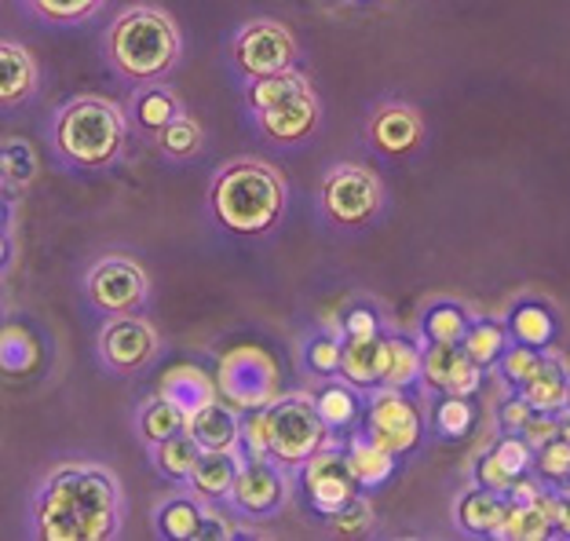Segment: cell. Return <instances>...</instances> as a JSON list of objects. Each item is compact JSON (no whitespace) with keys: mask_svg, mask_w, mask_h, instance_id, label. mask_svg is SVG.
<instances>
[{"mask_svg":"<svg viewBox=\"0 0 570 541\" xmlns=\"http://www.w3.org/2000/svg\"><path fill=\"white\" fill-rule=\"evenodd\" d=\"M85 293L92 307L107 315H132L136 307L147 304L150 282L142 275V267L125 260V256H107L99 260L85 278Z\"/></svg>","mask_w":570,"mask_h":541,"instance_id":"obj_9","label":"cell"},{"mask_svg":"<svg viewBox=\"0 0 570 541\" xmlns=\"http://www.w3.org/2000/svg\"><path fill=\"white\" fill-rule=\"evenodd\" d=\"M538 472L546 475V480H567V475H570V443L567 440H549L546 446H541Z\"/></svg>","mask_w":570,"mask_h":541,"instance_id":"obj_47","label":"cell"},{"mask_svg":"<svg viewBox=\"0 0 570 541\" xmlns=\"http://www.w3.org/2000/svg\"><path fill=\"white\" fill-rule=\"evenodd\" d=\"M373 147L384 154H410L421 144V118L410 107H384L370 125Z\"/></svg>","mask_w":570,"mask_h":541,"instance_id":"obj_20","label":"cell"},{"mask_svg":"<svg viewBox=\"0 0 570 541\" xmlns=\"http://www.w3.org/2000/svg\"><path fill=\"white\" fill-rule=\"evenodd\" d=\"M107 0H30L33 16L51 26H77L88 22Z\"/></svg>","mask_w":570,"mask_h":541,"instance_id":"obj_34","label":"cell"},{"mask_svg":"<svg viewBox=\"0 0 570 541\" xmlns=\"http://www.w3.org/2000/svg\"><path fill=\"white\" fill-rule=\"evenodd\" d=\"M344 458H347V465H352L358 486H381L384 480H392V472H395V454H387L370 435H355Z\"/></svg>","mask_w":570,"mask_h":541,"instance_id":"obj_22","label":"cell"},{"mask_svg":"<svg viewBox=\"0 0 570 541\" xmlns=\"http://www.w3.org/2000/svg\"><path fill=\"white\" fill-rule=\"evenodd\" d=\"M37 173H41V158H37L30 139H22V136L0 139V184L26 187V184H33Z\"/></svg>","mask_w":570,"mask_h":541,"instance_id":"obj_26","label":"cell"},{"mask_svg":"<svg viewBox=\"0 0 570 541\" xmlns=\"http://www.w3.org/2000/svg\"><path fill=\"white\" fill-rule=\"evenodd\" d=\"M136 429H139V440L158 446L165 440H173V435L187 432V417L179 414L173 403H165L161 395H154L150 403L139 406V417H136Z\"/></svg>","mask_w":570,"mask_h":541,"instance_id":"obj_25","label":"cell"},{"mask_svg":"<svg viewBox=\"0 0 570 541\" xmlns=\"http://www.w3.org/2000/svg\"><path fill=\"white\" fill-rule=\"evenodd\" d=\"M187 435L202 450H238L242 446V417L230 403H213L187 421Z\"/></svg>","mask_w":570,"mask_h":541,"instance_id":"obj_18","label":"cell"},{"mask_svg":"<svg viewBox=\"0 0 570 541\" xmlns=\"http://www.w3.org/2000/svg\"><path fill=\"white\" fill-rule=\"evenodd\" d=\"M464 333H469V318H464L461 307L439 304L424 315V337L432 344H461Z\"/></svg>","mask_w":570,"mask_h":541,"instance_id":"obj_35","label":"cell"},{"mask_svg":"<svg viewBox=\"0 0 570 541\" xmlns=\"http://www.w3.org/2000/svg\"><path fill=\"white\" fill-rule=\"evenodd\" d=\"M387 347H392V358H387V388H406L421 377V352L410 341L387 337Z\"/></svg>","mask_w":570,"mask_h":541,"instance_id":"obj_37","label":"cell"},{"mask_svg":"<svg viewBox=\"0 0 570 541\" xmlns=\"http://www.w3.org/2000/svg\"><path fill=\"white\" fill-rule=\"evenodd\" d=\"M45 541H102L121 527V486L99 465H62L51 472L33 505Z\"/></svg>","mask_w":570,"mask_h":541,"instance_id":"obj_1","label":"cell"},{"mask_svg":"<svg viewBox=\"0 0 570 541\" xmlns=\"http://www.w3.org/2000/svg\"><path fill=\"white\" fill-rule=\"evenodd\" d=\"M227 538H235V527H230V520H224L213 509H202V523H198V534H194V541H227Z\"/></svg>","mask_w":570,"mask_h":541,"instance_id":"obj_49","label":"cell"},{"mask_svg":"<svg viewBox=\"0 0 570 541\" xmlns=\"http://www.w3.org/2000/svg\"><path fill=\"white\" fill-rule=\"evenodd\" d=\"M128 125L114 99L77 96L56 118V150L77 169H107L118 161Z\"/></svg>","mask_w":570,"mask_h":541,"instance_id":"obj_4","label":"cell"},{"mask_svg":"<svg viewBox=\"0 0 570 541\" xmlns=\"http://www.w3.org/2000/svg\"><path fill=\"white\" fill-rule=\"evenodd\" d=\"M154 523H158V534L168 541H194L202 523V501L187 494L168 498L158 509V517H154Z\"/></svg>","mask_w":570,"mask_h":541,"instance_id":"obj_27","label":"cell"},{"mask_svg":"<svg viewBox=\"0 0 570 541\" xmlns=\"http://www.w3.org/2000/svg\"><path fill=\"white\" fill-rule=\"evenodd\" d=\"M198 454H202V446L194 443L187 432H179V435H173V440L154 446V465H158V472L168 475L173 483H187Z\"/></svg>","mask_w":570,"mask_h":541,"instance_id":"obj_29","label":"cell"},{"mask_svg":"<svg viewBox=\"0 0 570 541\" xmlns=\"http://www.w3.org/2000/svg\"><path fill=\"white\" fill-rule=\"evenodd\" d=\"M512 333L527 347H546L552 341V315L546 307H520L512 315Z\"/></svg>","mask_w":570,"mask_h":541,"instance_id":"obj_39","label":"cell"},{"mask_svg":"<svg viewBox=\"0 0 570 541\" xmlns=\"http://www.w3.org/2000/svg\"><path fill=\"white\" fill-rule=\"evenodd\" d=\"M322 205L330 220L341 227H366L381 209V184L377 176L358 169V165H336L322 184Z\"/></svg>","mask_w":570,"mask_h":541,"instance_id":"obj_8","label":"cell"},{"mask_svg":"<svg viewBox=\"0 0 570 541\" xmlns=\"http://www.w3.org/2000/svg\"><path fill=\"white\" fill-rule=\"evenodd\" d=\"M504 517H509V501L498 498L494 491L464 494L458 505V520L464 531H472V534H498Z\"/></svg>","mask_w":570,"mask_h":541,"instance_id":"obj_23","label":"cell"},{"mask_svg":"<svg viewBox=\"0 0 570 541\" xmlns=\"http://www.w3.org/2000/svg\"><path fill=\"white\" fill-rule=\"evenodd\" d=\"M494 458L501 461V469L512 475H523L527 469H530V443L527 440H520V435H509V440H501L498 446H494Z\"/></svg>","mask_w":570,"mask_h":541,"instance_id":"obj_45","label":"cell"},{"mask_svg":"<svg viewBox=\"0 0 570 541\" xmlns=\"http://www.w3.org/2000/svg\"><path fill=\"white\" fill-rule=\"evenodd\" d=\"M552 531V520L546 517V509L538 505V501H530V505H515L509 501V517H504L498 538H546Z\"/></svg>","mask_w":570,"mask_h":541,"instance_id":"obj_33","label":"cell"},{"mask_svg":"<svg viewBox=\"0 0 570 541\" xmlns=\"http://www.w3.org/2000/svg\"><path fill=\"white\" fill-rule=\"evenodd\" d=\"M41 366V341L30 326H19V322H4L0 326V373H11V377H26Z\"/></svg>","mask_w":570,"mask_h":541,"instance_id":"obj_21","label":"cell"},{"mask_svg":"<svg viewBox=\"0 0 570 541\" xmlns=\"http://www.w3.org/2000/svg\"><path fill=\"white\" fill-rule=\"evenodd\" d=\"M158 136V147L161 154H168V158H176V161H187V158H198L202 147H205V132H202V125L187 118V114H179L176 121H168L161 132H154Z\"/></svg>","mask_w":570,"mask_h":541,"instance_id":"obj_31","label":"cell"},{"mask_svg":"<svg viewBox=\"0 0 570 541\" xmlns=\"http://www.w3.org/2000/svg\"><path fill=\"white\" fill-rule=\"evenodd\" d=\"M311 403H315V414L326 424V432L352 429V421L358 417V395L352 388H344V384H330Z\"/></svg>","mask_w":570,"mask_h":541,"instance_id":"obj_30","label":"cell"},{"mask_svg":"<svg viewBox=\"0 0 570 541\" xmlns=\"http://www.w3.org/2000/svg\"><path fill=\"white\" fill-rule=\"evenodd\" d=\"M238 450H202L198 461H194V472H190V491L205 505L213 501H227L230 498V486L238 480Z\"/></svg>","mask_w":570,"mask_h":541,"instance_id":"obj_16","label":"cell"},{"mask_svg":"<svg viewBox=\"0 0 570 541\" xmlns=\"http://www.w3.org/2000/svg\"><path fill=\"white\" fill-rule=\"evenodd\" d=\"M560 432H563V440L570 443V421H567V424H560Z\"/></svg>","mask_w":570,"mask_h":541,"instance_id":"obj_54","label":"cell"},{"mask_svg":"<svg viewBox=\"0 0 570 541\" xmlns=\"http://www.w3.org/2000/svg\"><path fill=\"white\" fill-rule=\"evenodd\" d=\"M366 435L387 454H410L421 443V414L410 399L399 395V388H384L370 406L366 417Z\"/></svg>","mask_w":570,"mask_h":541,"instance_id":"obj_12","label":"cell"},{"mask_svg":"<svg viewBox=\"0 0 570 541\" xmlns=\"http://www.w3.org/2000/svg\"><path fill=\"white\" fill-rule=\"evenodd\" d=\"M344 333H347V341H366V337H377V333H381L377 315L366 312V307H355V312H347V318H344Z\"/></svg>","mask_w":570,"mask_h":541,"instance_id":"obj_48","label":"cell"},{"mask_svg":"<svg viewBox=\"0 0 570 541\" xmlns=\"http://www.w3.org/2000/svg\"><path fill=\"white\" fill-rule=\"evenodd\" d=\"M304 494L311 501V509L322 517H333L336 509H344L347 501L358 498V480L344 454L333 450H315L304 461Z\"/></svg>","mask_w":570,"mask_h":541,"instance_id":"obj_11","label":"cell"},{"mask_svg":"<svg viewBox=\"0 0 570 541\" xmlns=\"http://www.w3.org/2000/svg\"><path fill=\"white\" fill-rule=\"evenodd\" d=\"M523 432H527V443H541V446H546L549 440L560 435V421H556L552 414H534L523 424Z\"/></svg>","mask_w":570,"mask_h":541,"instance_id":"obj_51","label":"cell"},{"mask_svg":"<svg viewBox=\"0 0 570 541\" xmlns=\"http://www.w3.org/2000/svg\"><path fill=\"white\" fill-rule=\"evenodd\" d=\"M534 417V410H530L523 399H512L509 406H504V429H512V432H523V424Z\"/></svg>","mask_w":570,"mask_h":541,"instance_id":"obj_52","label":"cell"},{"mask_svg":"<svg viewBox=\"0 0 570 541\" xmlns=\"http://www.w3.org/2000/svg\"><path fill=\"white\" fill-rule=\"evenodd\" d=\"M282 370L261 344H235L216 363V392L235 410H261L278 399Z\"/></svg>","mask_w":570,"mask_h":541,"instance_id":"obj_5","label":"cell"},{"mask_svg":"<svg viewBox=\"0 0 570 541\" xmlns=\"http://www.w3.org/2000/svg\"><path fill=\"white\" fill-rule=\"evenodd\" d=\"M158 395L173 403L187 421L216 399V381L194 363H173L158 377Z\"/></svg>","mask_w":570,"mask_h":541,"instance_id":"obj_15","label":"cell"},{"mask_svg":"<svg viewBox=\"0 0 570 541\" xmlns=\"http://www.w3.org/2000/svg\"><path fill=\"white\" fill-rule=\"evenodd\" d=\"M472 421H475V410L469 403V395H450L446 392V399L435 410V429L443 432L446 440H461V435H469Z\"/></svg>","mask_w":570,"mask_h":541,"instance_id":"obj_38","label":"cell"},{"mask_svg":"<svg viewBox=\"0 0 570 541\" xmlns=\"http://www.w3.org/2000/svg\"><path fill=\"white\" fill-rule=\"evenodd\" d=\"M479 388H483V366L472 363V358L461 352L458 366H453V373H450V381H446L443 392H450V395H475Z\"/></svg>","mask_w":570,"mask_h":541,"instance_id":"obj_46","label":"cell"},{"mask_svg":"<svg viewBox=\"0 0 570 541\" xmlns=\"http://www.w3.org/2000/svg\"><path fill=\"white\" fill-rule=\"evenodd\" d=\"M475 475H479V483H483L487 491H509V486H512V475L501 469V461L494 454H487L483 461H479Z\"/></svg>","mask_w":570,"mask_h":541,"instance_id":"obj_50","label":"cell"},{"mask_svg":"<svg viewBox=\"0 0 570 541\" xmlns=\"http://www.w3.org/2000/svg\"><path fill=\"white\" fill-rule=\"evenodd\" d=\"M256 125H261L264 136L275 139V144H304V139L318 128V99L311 88L293 92L256 114Z\"/></svg>","mask_w":570,"mask_h":541,"instance_id":"obj_14","label":"cell"},{"mask_svg":"<svg viewBox=\"0 0 570 541\" xmlns=\"http://www.w3.org/2000/svg\"><path fill=\"white\" fill-rule=\"evenodd\" d=\"M132 114H136V121L147 128V132H161V128L168 121H176L179 114V99L168 92V88L161 81H150V85H142L136 88V96H132Z\"/></svg>","mask_w":570,"mask_h":541,"instance_id":"obj_24","label":"cell"},{"mask_svg":"<svg viewBox=\"0 0 570 541\" xmlns=\"http://www.w3.org/2000/svg\"><path fill=\"white\" fill-rule=\"evenodd\" d=\"M285 187L264 161H227L213 179V216L235 235H267L282 220Z\"/></svg>","mask_w":570,"mask_h":541,"instance_id":"obj_3","label":"cell"},{"mask_svg":"<svg viewBox=\"0 0 570 541\" xmlns=\"http://www.w3.org/2000/svg\"><path fill=\"white\" fill-rule=\"evenodd\" d=\"M326 424L315 414V403L304 395L275 399L271 403V458L278 465H304V461L322 450Z\"/></svg>","mask_w":570,"mask_h":541,"instance_id":"obj_6","label":"cell"},{"mask_svg":"<svg viewBox=\"0 0 570 541\" xmlns=\"http://www.w3.org/2000/svg\"><path fill=\"white\" fill-rule=\"evenodd\" d=\"M242 446L249 458H271V406L249 410L242 421Z\"/></svg>","mask_w":570,"mask_h":541,"instance_id":"obj_41","label":"cell"},{"mask_svg":"<svg viewBox=\"0 0 570 541\" xmlns=\"http://www.w3.org/2000/svg\"><path fill=\"white\" fill-rule=\"evenodd\" d=\"M538 366H541V355L534 352V347H527V344H520V347H512V352H501V370H504V377H509L512 384H523L534 377L538 373Z\"/></svg>","mask_w":570,"mask_h":541,"instance_id":"obj_43","label":"cell"},{"mask_svg":"<svg viewBox=\"0 0 570 541\" xmlns=\"http://www.w3.org/2000/svg\"><path fill=\"white\" fill-rule=\"evenodd\" d=\"M158 329L147 318L136 315H118L110 318L99 333V355L102 363L118 373H139L158 358Z\"/></svg>","mask_w":570,"mask_h":541,"instance_id":"obj_10","label":"cell"},{"mask_svg":"<svg viewBox=\"0 0 570 541\" xmlns=\"http://www.w3.org/2000/svg\"><path fill=\"white\" fill-rule=\"evenodd\" d=\"M107 56L125 81L150 85L176 70L179 56H184V37L161 8L139 4L114 19L107 30Z\"/></svg>","mask_w":570,"mask_h":541,"instance_id":"obj_2","label":"cell"},{"mask_svg":"<svg viewBox=\"0 0 570 541\" xmlns=\"http://www.w3.org/2000/svg\"><path fill=\"white\" fill-rule=\"evenodd\" d=\"M523 403L534 410V414H556L563 403H567V381L563 373L556 366H546L541 363L538 373L523 384Z\"/></svg>","mask_w":570,"mask_h":541,"instance_id":"obj_28","label":"cell"},{"mask_svg":"<svg viewBox=\"0 0 570 541\" xmlns=\"http://www.w3.org/2000/svg\"><path fill=\"white\" fill-rule=\"evenodd\" d=\"M341 352L344 344L330 337V333H322L307 344V366L318 373V377H330V373H341Z\"/></svg>","mask_w":570,"mask_h":541,"instance_id":"obj_42","label":"cell"},{"mask_svg":"<svg viewBox=\"0 0 570 541\" xmlns=\"http://www.w3.org/2000/svg\"><path fill=\"white\" fill-rule=\"evenodd\" d=\"M307 85V77L301 70H278V73H271V77H261V81H249V107L261 114L267 110L271 102H278L285 96H293V92H304Z\"/></svg>","mask_w":570,"mask_h":541,"instance_id":"obj_32","label":"cell"},{"mask_svg":"<svg viewBox=\"0 0 570 541\" xmlns=\"http://www.w3.org/2000/svg\"><path fill=\"white\" fill-rule=\"evenodd\" d=\"M567 403H570V388H567Z\"/></svg>","mask_w":570,"mask_h":541,"instance_id":"obj_56","label":"cell"},{"mask_svg":"<svg viewBox=\"0 0 570 541\" xmlns=\"http://www.w3.org/2000/svg\"><path fill=\"white\" fill-rule=\"evenodd\" d=\"M227 501L235 505L238 517H249V520L275 517V512L285 505V480H282L275 461H267V458L242 461L238 480L230 486Z\"/></svg>","mask_w":570,"mask_h":541,"instance_id":"obj_13","label":"cell"},{"mask_svg":"<svg viewBox=\"0 0 570 541\" xmlns=\"http://www.w3.org/2000/svg\"><path fill=\"white\" fill-rule=\"evenodd\" d=\"M461 352L479 366L498 363L504 352V329L490 326V322H483V326H469V333H464V341H461Z\"/></svg>","mask_w":570,"mask_h":541,"instance_id":"obj_36","label":"cell"},{"mask_svg":"<svg viewBox=\"0 0 570 541\" xmlns=\"http://www.w3.org/2000/svg\"><path fill=\"white\" fill-rule=\"evenodd\" d=\"M387 358H392V347L381 333L366 341H347L341 352V377L358 384V388H377L387 381Z\"/></svg>","mask_w":570,"mask_h":541,"instance_id":"obj_17","label":"cell"},{"mask_svg":"<svg viewBox=\"0 0 570 541\" xmlns=\"http://www.w3.org/2000/svg\"><path fill=\"white\" fill-rule=\"evenodd\" d=\"M330 520H333L336 534H362L370 527V520H373V509L362 498H352L344 509H336Z\"/></svg>","mask_w":570,"mask_h":541,"instance_id":"obj_44","label":"cell"},{"mask_svg":"<svg viewBox=\"0 0 570 541\" xmlns=\"http://www.w3.org/2000/svg\"><path fill=\"white\" fill-rule=\"evenodd\" d=\"M230 59H235V70L245 81H261L278 70H289L296 62V41L285 26L271 22V19H256L245 22L242 30L230 41Z\"/></svg>","mask_w":570,"mask_h":541,"instance_id":"obj_7","label":"cell"},{"mask_svg":"<svg viewBox=\"0 0 570 541\" xmlns=\"http://www.w3.org/2000/svg\"><path fill=\"white\" fill-rule=\"evenodd\" d=\"M37 92V62L16 41H0V110L22 107Z\"/></svg>","mask_w":570,"mask_h":541,"instance_id":"obj_19","label":"cell"},{"mask_svg":"<svg viewBox=\"0 0 570 541\" xmlns=\"http://www.w3.org/2000/svg\"><path fill=\"white\" fill-rule=\"evenodd\" d=\"M458 358H461V344H432L421 355V377L432 384V388H446Z\"/></svg>","mask_w":570,"mask_h":541,"instance_id":"obj_40","label":"cell"},{"mask_svg":"<svg viewBox=\"0 0 570 541\" xmlns=\"http://www.w3.org/2000/svg\"><path fill=\"white\" fill-rule=\"evenodd\" d=\"M4 220H8V209H4V201H0V227H4Z\"/></svg>","mask_w":570,"mask_h":541,"instance_id":"obj_55","label":"cell"},{"mask_svg":"<svg viewBox=\"0 0 570 541\" xmlns=\"http://www.w3.org/2000/svg\"><path fill=\"white\" fill-rule=\"evenodd\" d=\"M4 264H8V238L0 235V267H4Z\"/></svg>","mask_w":570,"mask_h":541,"instance_id":"obj_53","label":"cell"}]
</instances>
